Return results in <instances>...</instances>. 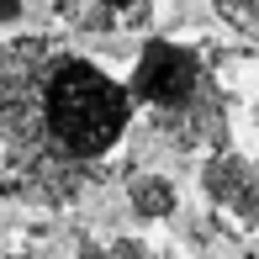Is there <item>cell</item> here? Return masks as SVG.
Returning a JSON list of instances; mask_svg holds the SVG:
<instances>
[{"mask_svg":"<svg viewBox=\"0 0 259 259\" xmlns=\"http://www.w3.org/2000/svg\"><path fill=\"white\" fill-rule=\"evenodd\" d=\"M138 106L127 79L48 32L0 42V196L64 211L116 169Z\"/></svg>","mask_w":259,"mask_h":259,"instance_id":"cell-1","label":"cell"},{"mask_svg":"<svg viewBox=\"0 0 259 259\" xmlns=\"http://www.w3.org/2000/svg\"><path fill=\"white\" fill-rule=\"evenodd\" d=\"M133 106L143 111L148 133L180 154H217L228 148V90L217 85L211 64L191 42L148 37L133 64Z\"/></svg>","mask_w":259,"mask_h":259,"instance_id":"cell-2","label":"cell"},{"mask_svg":"<svg viewBox=\"0 0 259 259\" xmlns=\"http://www.w3.org/2000/svg\"><path fill=\"white\" fill-rule=\"evenodd\" d=\"M201 196L211 201L222 222H233L238 233L259 228V159L238 154V148H217L201 159Z\"/></svg>","mask_w":259,"mask_h":259,"instance_id":"cell-3","label":"cell"},{"mask_svg":"<svg viewBox=\"0 0 259 259\" xmlns=\"http://www.w3.org/2000/svg\"><path fill=\"white\" fill-rule=\"evenodd\" d=\"M154 11V0H53V16L69 32L85 37H116V32H138Z\"/></svg>","mask_w":259,"mask_h":259,"instance_id":"cell-4","label":"cell"},{"mask_svg":"<svg viewBox=\"0 0 259 259\" xmlns=\"http://www.w3.org/2000/svg\"><path fill=\"white\" fill-rule=\"evenodd\" d=\"M122 191H127V211H133L138 222H169L175 211H180V191H175V180L159 175V169H133Z\"/></svg>","mask_w":259,"mask_h":259,"instance_id":"cell-5","label":"cell"},{"mask_svg":"<svg viewBox=\"0 0 259 259\" xmlns=\"http://www.w3.org/2000/svg\"><path fill=\"white\" fill-rule=\"evenodd\" d=\"M69 259H169L164 249L143 238H106V243H85V249H74Z\"/></svg>","mask_w":259,"mask_h":259,"instance_id":"cell-6","label":"cell"},{"mask_svg":"<svg viewBox=\"0 0 259 259\" xmlns=\"http://www.w3.org/2000/svg\"><path fill=\"white\" fill-rule=\"evenodd\" d=\"M206 6L217 11L233 32H243V37L259 42V0H206Z\"/></svg>","mask_w":259,"mask_h":259,"instance_id":"cell-7","label":"cell"},{"mask_svg":"<svg viewBox=\"0 0 259 259\" xmlns=\"http://www.w3.org/2000/svg\"><path fill=\"white\" fill-rule=\"evenodd\" d=\"M32 6H37V0H0V27H16Z\"/></svg>","mask_w":259,"mask_h":259,"instance_id":"cell-8","label":"cell"},{"mask_svg":"<svg viewBox=\"0 0 259 259\" xmlns=\"http://www.w3.org/2000/svg\"><path fill=\"white\" fill-rule=\"evenodd\" d=\"M6 259H37V254H32V249H16V254H6Z\"/></svg>","mask_w":259,"mask_h":259,"instance_id":"cell-9","label":"cell"}]
</instances>
